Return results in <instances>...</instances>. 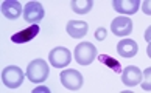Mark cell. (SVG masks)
I'll return each instance as SVG.
<instances>
[{"mask_svg":"<svg viewBox=\"0 0 151 93\" xmlns=\"http://www.w3.org/2000/svg\"><path fill=\"white\" fill-rule=\"evenodd\" d=\"M70 6H72V11H75L76 14H87L92 9L93 2L92 0H73L70 3Z\"/></svg>","mask_w":151,"mask_h":93,"instance_id":"14","label":"cell"},{"mask_svg":"<svg viewBox=\"0 0 151 93\" xmlns=\"http://www.w3.org/2000/svg\"><path fill=\"white\" fill-rule=\"evenodd\" d=\"M140 84H142V89L143 90H147V92L151 90V68L150 67L145 70V72H142V81H140Z\"/></svg>","mask_w":151,"mask_h":93,"instance_id":"16","label":"cell"},{"mask_svg":"<svg viewBox=\"0 0 151 93\" xmlns=\"http://www.w3.org/2000/svg\"><path fill=\"white\" fill-rule=\"evenodd\" d=\"M142 81V70L136 65H128L126 68L122 70V82L128 87L139 85Z\"/></svg>","mask_w":151,"mask_h":93,"instance_id":"8","label":"cell"},{"mask_svg":"<svg viewBox=\"0 0 151 93\" xmlns=\"http://www.w3.org/2000/svg\"><path fill=\"white\" fill-rule=\"evenodd\" d=\"M24 78H25V73L19 67H16V65H8L2 72V82L8 89H17V87H20V84L24 82Z\"/></svg>","mask_w":151,"mask_h":93,"instance_id":"3","label":"cell"},{"mask_svg":"<svg viewBox=\"0 0 151 93\" xmlns=\"http://www.w3.org/2000/svg\"><path fill=\"white\" fill-rule=\"evenodd\" d=\"M87 30L89 26L84 20H69V23L65 26L67 34L73 39H81L83 36L87 34Z\"/></svg>","mask_w":151,"mask_h":93,"instance_id":"13","label":"cell"},{"mask_svg":"<svg viewBox=\"0 0 151 93\" xmlns=\"http://www.w3.org/2000/svg\"><path fill=\"white\" fill-rule=\"evenodd\" d=\"M111 30L115 36L119 37H125L128 34H131L132 31V20L126 16H119L111 22Z\"/></svg>","mask_w":151,"mask_h":93,"instance_id":"7","label":"cell"},{"mask_svg":"<svg viewBox=\"0 0 151 93\" xmlns=\"http://www.w3.org/2000/svg\"><path fill=\"white\" fill-rule=\"evenodd\" d=\"M95 37H97V40H104L106 39V30L98 28L97 31H95Z\"/></svg>","mask_w":151,"mask_h":93,"instance_id":"17","label":"cell"},{"mask_svg":"<svg viewBox=\"0 0 151 93\" xmlns=\"http://www.w3.org/2000/svg\"><path fill=\"white\" fill-rule=\"evenodd\" d=\"M0 9H2V14L6 19H9V20L19 19L22 11H24L22 9V5L17 2V0H5V2H2Z\"/></svg>","mask_w":151,"mask_h":93,"instance_id":"10","label":"cell"},{"mask_svg":"<svg viewBox=\"0 0 151 93\" xmlns=\"http://www.w3.org/2000/svg\"><path fill=\"white\" fill-rule=\"evenodd\" d=\"M45 16V11H44L42 5L39 2H28L27 6L24 8V19L25 22H31L33 25L41 22Z\"/></svg>","mask_w":151,"mask_h":93,"instance_id":"6","label":"cell"},{"mask_svg":"<svg viewBox=\"0 0 151 93\" xmlns=\"http://www.w3.org/2000/svg\"><path fill=\"white\" fill-rule=\"evenodd\" d=\"M143 11H145V14L151 13V11H150V2H143Z\"/></svg>","mask_w":151,"mask_h":93,"instance_id":"18","label":"cell"},{"mask_svg":"<svg viewBox=\"0 0 151 93\" xmlns=\"http://www.w3.org/2000/svg\"><path fill=\"white\" fill-rule=\"evenodd\" d=\"M98 61H100V64H104V65H108V67L112 70L114 73H122V64L119 62V61H115L114 58H111V56H108V54H100L98 56Z\"/></svg>","mask_w":151,"mask_h":93,"instance_id":"15","label":"cell"},{"mask_svg":"<svg viewBox=\"0 0 151 93\" xmlns=\"http://www.w3.org/2000/svg\"><path fill=\"white\" fill-rule=\"evenodd\" d=\"M39 31H41L39 25L35 23V25L28 26V28H25V30H22L19 33H16V34H13L11 36V40H13L14 43H27V42L35 39V37L39 34Z\"/></svg>","mask_w":151,"mask_h":93,"instance_id":"12","label":"cell"},{"mask_svg":"<svg viewBox=\"0 0 151 93\" xmlns=\"http://www.w3.org/2000/svg\"><path fill=\"white\" fill-rule=\"evenodd\" d=\"M48 64L44 59H33L27 67V78L33 84H42L48 78Z\"/></svg>","mask_w":151,"mask_h":93,"instance_id":"1","label":"cell"},{"mask_svg":"<svg viewBox=\"0 0 151 93\" xmlns=\"http://www.w3.org/2000/svg\"><path fill=\"white\" fill-rule=\"evenodd\" d=\"M150 34H151V28H148V30H147V36H145V39H147V42L150 40Z\"/></svg>","mask_w":151,"mask_h":93,"instance_id":"20","label":"cell"},{"mask_svg":"<svg viewBox=\"0 0 151 93\" xmlns=\"http://www.w3.org/2000/svg\"><path fill=\"white\" fill-rule=\"evenodd\" d=\"M73 56L80 65H91L92 61L97 58V48L91 42H81L75 47Z\"/></svg>","mask_w":151,"mask_h":93,"instance_id":"2","label":"cell"},{"mask_svg":"<svg viewBox=\"0 0 151 93\" xmlns=\"http://www.w3.org/2000/svg\"><path fill=\"white\" fill-rule=\"evenodd\" d=\"M140 6L139 0H114L112 2V8L117 11L119 14H125V16H131L136 14Z\"/></svg>","mask_w":151,"mask_h":93,"instance_id":"9","label":"cell"},{"mask_svg":"<svg viewBox=\"0 0 151 93\" xmlns=\"http://www.w3.org/2000/svg\"><path fill=\"white\" fill-rule=\"evenodd\" d=\"M59 78H61V84H63L65 89L72 90V92L80 90L81 85H83V75L78 72V70H73V68L61 72Z\"/></svg>","mask_w":151,"mask_h":93,"instance_id":"5","label":"cell"},{"mask_svg":"<svg viewBox=\"0 0 151 93\" xmlns=\"http://www.w3.org/2000/svg\"><path fill=\"white\" fill-rule=\"evenodd\" d=\"M139 51V45H137V42L136 40H132V39H122L119 43H117V53L120 54L122 58H126V59H129V58H134L137 54Z\"/></svg>","mask_w":151,"mask_h":93,"instance_id":"11","label":"cell"},{"mask_svg":"<svg viewBox=\"0 0 151 93\" xmlns=\"http://www.w3.org/2000/svg\"><path fill=\"white\" fill-rule=\"evenodd\" d=\"M48 62L55 68H64L72 62V53L65 47H56L48 54Z\"/></svg>","mask_w":151,"mask_h":93,"instance_id":"4","label":"cell"},{"mask_svg":"<svg viewBox=\"0 0 151 93\" xmlns=\"http://www.w3.org/2000/svg\"><path fill=\"white\" fill-rule=\"evenodd\" d=\"M35 92H48V89H45V87H37V89H35Z\"/></svg>","mask_w":151,"mask_h":93,"instance_id":"19","label":"cell"}]
</instances>
